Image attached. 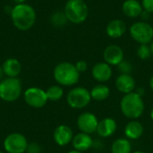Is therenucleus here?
<instances>
[{
  "instance_id": "nucleus-1",
  "label": "nucleus",
  "mask_w": 153,
  "mask_h": 153,
  "mask_svg": "<svg viewBox=\"0 0 153 153\" xmlns=\"http://www.w3.org/2000/svg\"><path fill=\"white\" fill-rule=\"evenodd\" d=\"M13 24L20 30H28L35 24L36 12L35 9L28 4H17L11 12Z\"/></svg>"
},
{
  "instance_id": "nucleus-2",
  "label": "nucleus",
  "mask_w": 153,
  "mask_h": 153,
  "mask_svg": "<svg viewBox=\"0 0 153 153\" xmlns=\"http://www.w3.org/2000/svg\"><path fill=\"white\" fill-rule=\"evenodd\" d=\"M144 102L143 97L135 91L125 94L120 101V109L123 115L132 120H136L144 112Z\"/></svg>"
},
{
  "instance_id": "nucleus-3",
  "label": "nucleus",
  "mask_w": 153,
  "mask_h": 153,
  "mask_svg": "<svg viewBox=\"0 0 153 153\" xmlns=\"http://www.w3.org/2000/svg\"><path fill=\"white\" fill-rule=\"evenodd\" d=\"M53 75L57 83L63 86H73L79 82L80 73L75 65L69 62L58 64L53 72Z\"/></svg>"
},
{
  "instance_id": "nucleus-4",
  "label": "nucleus",
  "mask_w": 153,
  "mask_h": 153,
  "mask_svg": "<svg viewBox=\"0 0 153 153\" xmlns=\"http://www.w3.org/2000/svg\"><path fill=\"white\" fill-rule=\"evenodd\" d=\"M64 13L68 22L80 24L88 18L89 8L83 0H68L65 5Z\"/></svg>"
},
{
  "instance_id": "nucleus-5",
  "label": "nucleus",
  "mask_w": 153,
  "mask_h": 153,
  "mask_svg": "<svg viewBox=\"0 0 153 153\" xmlns=\"http://www.w3.org/2000/svg\"><path fill=\"white\" fill-rule=\"evenodd\" d=\"M22 84L18 78L7 77L0 82V98L4 101L13 102L20 98Z\"/></svg>"
},
{
  "instance_id": "nucleus-6",
  "label": "nucleus",
  "mask_w": 153,
  "mask_h": 153,
  "mask_svg": "<svg viewBox=\"0 0 153 153\" xmlns=\"http://www.w3.org/2000/svg\"><path fill=\"white\" fill-rule=\"evenodd\" d=\"M130 36L139 44H151L153 40V27L144 21L133 23L129 28Z\"/></svg>"
},
{
  "instance_id": "nucleus-7",
  "label": "nucleus",
  "mask_w": 153,
  "mask_h": 153,
  "mask_svg": "<svg viewBox=\"0 0 153 153\" xmlns=\"http://www.w3.org/2000/svg\"><path fill=\"white\" fill-rule=\"evenodd\" d=\"M66 100L71 108L81 109L90 104L91 100V92L84 87H76L68 92Z\"/></svg>"
},
{
  "instance_id": "nucleus-8",
  "label": "nucleus",
  "mask_w": 153,
  "mask_h": 153,
  "mask_svg": "<svg viewBox=\"0 0 153 153\" xmlns=\"http://www.w3.org/2000/svg\"><path fill=\"white\" fill-rule=\"evenodd\" d=\"M26 137L19 133H13L4 141V149L7 153H24L28 147Z\"/></svg>"
},
{
  "instance_id": "nucleus-9",
  "label": "nucleus",
  "mask_w": 153,
  "mask_h": 153,
  "mask_svg": "<svg viewBox=\"0 0 153 153\" xmlns=\"http://www.w3.org/2000/svg\"><path fill=\"white\" fill-rule=\"evenodd\" d=\"M24 100L31 108H43L48 102V97L45 91L38 87L28 88L24 92Z\"/></svg>"
},
{
  "instance_id": "nucleus-10",
  "label": "nucleus",
  "mask_w": 153,
  "mask_h": 153,
  "mask_svg": "<svg viewBox=\"0 0 153 153\" xmlns=\"http://www.w3.org/2000/svg\"><path fill=\"white\" fill-rule=\"evenodd\" d=\"M99 121L96 116L92 113L85 112L79 116L77 119V126L82 133L91 134L97 132Z\"/></svg>"
},
{
  "instance_id": "nucleus-11",
  "label": "nucleus",
  "mask_w": 153,
  "mask_h": 153,
  "mask_svg": "<svg viewBox=\"0 0 153 153\" xmlns=\"http://www.w3.org/2000/svg\"><path fill=\"white\" fill-rule=\"evenodd\" d=\"M124 51L117 45L108 46L103 52V57L109 65H118L124 60Z\"/></svg>"
},
{
  "instance_id": "nucleus-12",
  "label": "nucleus",
  "mask_w": 153,
  "mask_h": 153,
  "mask_svg": "<svg viewBox=\"0 0 153 153\" xmlns=\"http://www.w3.org/2000/svg\"><path fill=\"white\" fill-rule=\"evenodd\" d=\"M111 65L106 62H100L93 65L91 69V75L99 82H106L112 77Z\"/></svg>"
},
{
  "instance_id": "nucleus-13",
  "label": "nucleus",
  "mask_w": 153,
  "mask_h": 153,
  "mask_svg": "<svg viewBox=\"0 0 153 153\" xmlns=\"http://www.w3.org/2000/svg\"><path fill=\"white\" fill-rule=\"evenodd\" d=\"M53 138L57 145L65 146L73 141L74 134L69 126L65 125H61L56 128L53 134Z\"/></svg>"
},
{
  "instance_id": "nucleus-14",
  "label": "nucleus",
  "mask_w": 153,
  "mask_h": 153,
  "mask_svg": "<svg viewBox=\"0 0 153 153\" xmlns=\"http://www.w3.org/2000/svg\"><path fill=\"white\" fill-rule=\"evenodd\" d=\"M116 88L124 94H128L134 91L135 89V81L131 74H121L117 76L116 82Z\"/></svg>"
},
{
  "instance_id": "nucleus-15",
  "label": "nucleus",
  "mask_w": 153,
  "mask_h": 153,
  "mask_svg": "<svg viewBox=\"0 0 153 153\" xmlns=\"http://www.w3.org/2000/svg\"><path fill=\"white\" fill-rule=\"evenodd\" d=\"M126 31V24L121 19H114L110 21L106 27V33L112 39L121 38Z\"/></svg>"
},
{
  "instance_id": "nucleus-16",
  "label": "nucleus",
  "mask_w": 153,
  "mask_h": 153,
  "mask_svg": "<svg viewBox=\"0 0 153 153\" xmlns=\"http://www.w3.org/2000/svg\"><path fill=\"white\" fill-rule=\"evenodd\" d=\"M73 147L75 151L83 152L91 149L93 145L92 138L90 134L85 133H79L76 135L74 136L72 141Z\"/></svg>"
},
{
  "instance_id": "nucleus-17",
  "label": "nucleus",
  "mask_w": 153,
  "mask_h": 153,
  "mask_svg": "<svg viewBox=\"0 0 153 153\" xmlns=\"http://www.w3.org/2000/svg\"><path fill=\"white\" fill-rule=\"evenodd\" d=\"M117 129V124L115 119L106 117L99 122L97 133L100 137L107 138L113 135Z\"/></svg>"
},
{
  "instance_id": "nucleus-18",
  "label": "nucleus",
  "mask_w": 153,
  "mask_h": 153,
  "mask_svg": "<svg viewBox=\"0 0 153 153\" xmlns=\"http://www.w3.org/2000/svg\"><path fill=\"white\" fill-rule=\"evenodd\" d=\"M122 11L129 18H137L143 13V8L138 0H126L122 4Z\"/></svg>"
},
{
  "instance_id": "nucleus-19",
  "label": "nucleus",
  "mask_w": 153,
  "mask_h": 153,
  "mask_svg": "<svg viewBox=\"0 0 153 153\" xmlns=\"http://www.w3.org/2000/svg\"><path fill=\"white\" fill-rule=\"evenodd\" d=\"M2 68L4 73V75H6L7 77L17 78V76L21 74L22 65L19 60L11 57L4 62Z\"/></svg>"
},
{
  "instance_id": "nucleus-20",
  "label": "nucleus",
  "mask_w": 153,
  "mask_h": 153,
  "mask_svg": "<svg viewBox=\"0 0 153 153\" xmlns=\"http://www.w3.org/2000/svg\"><path fill=\"white\" fill-rule=\"evenodd\" d=\"M143 125L136 120H132L129 122L125 127V134L128 139L137 140L143 134Z\"/></svg>"
},
{
  "instance_id": "nucleus-21",
  "label": "nucleus",
  "mask_w": 153,
  "mask_h": 153,
  "mask_svg": "<svg viewBox=\"0 0 153 153\" xmlns=\"http://www.w3.org/2000/svg\"><path fill=\"white\" fill-rule=\"evenodd\" d=\"M90 92H91V99L98 101H101V100H105L109 97L110 89L105 84H98L94 86Z\"/></svg>"
},
{
  "instance_id": "nucleus-22",
  "label": "nucleus",
  "mask_w": 153,
  "mask_h": 153,
  "mask_svg": "<svg viewBox=\"0 0 153 153\" xmlns=\"http://www.w3.org/2000/svg\"><path fill=\"white\" fill-rule=\"evenodd\" d=\"M112 153H132V145L129 140L119 138L116 140L111 146Z\"/></svg>"
},
{
  "instance_id": "nucleus-23",
  "label": "nucleus",
  "mask_w": 153,
  "mask_h": 153,
  "mask_svg": "<svg viewBox=\"0 0 153 153\" xmlns=\"http://www.w3.org/2000/svg\"><path fill=\"white\" fill-rule=\"evenodd\" d=\"M46 93H47V97L48 100L57 101L61 100L62 97L64 96V90L62 89V87L58 85H53V86H50L46 91Z\"/></svg>"
},
{
  "instance_id": "nucleus-24",
  "label": "nucleus",
  "mask_w": 153,
  "mask_h": 153,
  "mask_svg": "<svg viewBox=\"0 0 153 153\" xmlns=\"http://www.w3.org/2000/svg\"><path fill=\"white\" fill-rule=\"evenodd\" d=\"M50 20H51L52 24L54 26H56V27H62V26H64L68 22L65 13L64 12H60V11L54 13L52 14Z\"/></svg>"
},
{
  "instance_id": "nucleus-25",
  "label": "nucleus",
  "mask_w": 153,
  "mask_h": 153,
  "mask_svg": "<svg viewBox=\"0 0 153 153\" xmlns=\"http://www.w3.org/2000/svg\"><path fill=\"white\" fill-rule=\"evenodd\" d=\"M136 54L142 60H147L152 56L151 47L148 44H140V46L137 48Z\"/></svg>"
},
{
  "instance_id": "nucleus-26",
  "label": "nucleus",
  "mask_w": 153,
  "mask_h": 153,
  "mask_svg": "<svg viewBox=\"0 0 153 153\" xmlns=\"http://www.w3.org/2000/svg\"><path fill=\"white\" fill-rule=\"evenodd\" d=\"M117 66L121 74H130V73L133 70V65H131L130 62L126 60H123Z\"/></svg>"
},
{
  "instance_id": "nucleus-27",
  "label": "nucleus",
  "mask_w": 153,
  "mask_h": 153,
  "mask_svg": "<svg viewBox=\"0 0 153 153\" xmlns=\"http://www.w3.org/2000/svg\"><path fill=\"white\" fill-rule=\"evenodd\" d=\"M40 151H41V148H40V146H39L38 143H29V144H28L26 152L40 153Z\"/></svg>"
},
{
  "instance_id": "nucleus-28",
  "label": "nucleus",
  "mask_w": 153,
  "mask_h": 153,
  "mask_svg": "<svg viewBox=\"0 0 153 153\" xmlns=\"http://www.w3.org/2000/svg\"><path fill=\"white\" fill-rule=\"evenodd\" d=\"M142 5L144 11L153 13V0H142Z\"/></svg>"
},
{
  "instance_id": "nucleus-29",
  "label": "nucleus",
  "mask_w": 153,
  "mask_h": 153,
  "mask_svg": "<svg viewBox=\"0 0 153 153\" xmlns=\"http://www.w3.org/2000/svg\"><path fill=\"white\" fill-rule=\"evenodd\" d=\"M74 65H75L76 69L78 70V72L80 74L85 72L87 70V68H88V65H87V63L84 60H80V61L76 62V64Z\"/></svg>"
},
{
  "instance_id": "nucleus-30",
  "label": "nucleus",
  "mask_w": 153,
  "mask_h": 153,
  "mask_svg": "<svg viewBox=\"0 0 153 153\" xmlns=\"http://www.w3.org/2000/svg\"><path fill=\"white\" fill-rule=\"evenodd\" d=\"M4 75V71H3L2 66H0V82H1L2 80H4V79H3Z\"/></svg>"
},
{
  "instance_id": "nucleus-31",
  "label": "nucleus",
  "mask_w": 153,
  "mask_h": 153,
  "mask_svg": "<svg viewBox=\"0 0 153 153\" xmlns=\"http://www.w3.org/2000/svg\"><path fill=\"white\" fill-rule=\"evenodd\" d=\"M13 1L17 4H23L26 0H13Z\"/></svg>"
},
{
  "instance_id": "nucleus-32",
  "label": "nucleus",
  "mask_w": 153,
  "mask_h": 153,
  "mask_svg": "<svg viewBox=\"0 0 153 153\" xmlns=\"http://www.w3.org/2000/svg\"><path fill=\"white\" fill-rule=\"evenodd\" d=\"M150 87H151V89L153 91V76L151 78V80H150Z\"/></svg>"
},
{
  "instance_id": "nucleus-33",
  "label": "nucleus",
  "mask_w": 153,
  "mask_h": 153,
  "mask_svg": "<svg viewBox=\"0 0 153 153\" xmlns=\"http://www.w3.org/2000/svg\"><path fill=\"white\" fill-rule=\"evenodd\" d=\"M150 47H151V50H152V54L153 56V40L151 42V44H150Z\"/></svg>"
},
{
  "instance_id": "nucleus-34",
  "label": "nucleus",
  "mask_w": 153,
  "mask_h": 153,
  "mask_svg": "<svg viewBox=\"0 0 153 153\" xmlns=\"http://www.w3.org/2000/svg\"><path fill=\"white\" fill-rule=\"evenodd\" d=\"M68 153H82V152H78V151H75V150H74V151H71V152H69Z\"/></svg>"
},
{
  "instance_id": "nucleus-35",
  "label": "nucleus",
  "mask_w": 153,
  "mask_h": 153,
  "mask_svg": "<svg viewBox=\"0 0 153 153\" xmlns=\"http://www.w3.org/2000/svg\"><path fill=\"white\" fill-rule=\"evenodd\" d=\"M151 118H152V120L153 121V108L152 109V111H151Z\"/></svg>"
},
{
  "instance_id": "nucleus-36",
  "label": "nucleus",
  "mask_w": 153,
  "mask_h": 153,
  "mask_svg": "<svg viewBox=\"0 0 153 153\" xmlns=\"http://www.w3.org/2000/svg\"><path fill=\"white\" fill-rule=\"evenodd\" d=\"M134 153H144V152H134Z\"/></svg>"
},
{
  "instance_id": "nucleus-37",
  "label": "nucleus",
  "mask_w": 153,
  "mask_h": 153,
  "mask_svg": "<svg viewBox=\"0 0 153 153\" xmlns=\"http://www.w3.org/2000/svg\"><path fill=\"white\" fill-rule=\"evenodd\" d=\"M0 153H4V152H1V151H0Z\"/></svg>"
}]
</instances>
